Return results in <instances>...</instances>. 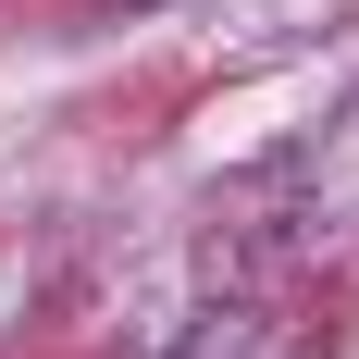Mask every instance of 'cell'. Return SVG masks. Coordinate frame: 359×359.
<instances>
[]
</instances>
